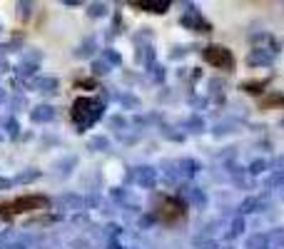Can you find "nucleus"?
I'll return each instance as SVG.
<instances>
[{
	"mask_svg": "<svg viewBox=\"0 0 284 249\" xmlns=\"http://www.w3.org/2000/svg\"><path fill=\"white\" fill-rule=\"evenodd\" d=\"M132 8H140V10H147V13H165L170 8V3L167 0H162V3H145V0H140V3H132Z\"/></svg>",
	"mask_w": 284,
	"mask_h": 249,
	"instance_id": "39448f33",
	"label": "nucleus"
},
{
	"mask_svg": "<svg viewBox=\"0 0 284 249\" xmlns=\"http://www.w3.org/2000/svg\"><path fill=\"white\" fill-rule=\"evenodd\" d=\"M97 115H100V102H95V100H90V97L75 100V105H72V120L77 125L92 122Z\"/></svg>",
	"mask_w": 284,
	"mask_h": 249,
	"instance_id": "7ed1b4c3",
	"label": "nucleus"
},
{
	"mask_svg": "<svg viewBox=\"0 0 284 249\" xmlns=\"http://www.w3.org/2000/svg\"><path fill=\"white\" fill-rule=\"evenodd\" d=\"M185 214H187V207L177 197H162L160 204H157V209H155V217L160 222H165V224H175V222L185 219Z\"/></svg>",
	"mask_w": 284,
	"mask_h": 249,
	"instance_id": "f257e3e1",
	"label": "nucleus"
},
{
	"mask_svg": "<svg viewBox=\"0 0 284 249\" xmlns=\"http://www.w3.org/2000/svg\"><path fill=\"white\" fill-rule=\"evenodd\" d=\"M202 58H205L207 65H212L217 70H232V67H234V55H232V50L224 48V45H207V48L202 50Z\"/></svg>",
	"mask_w": 284,
	"mask_h": 249,
	"instance_id": "f03ea898",
	"label": "nucleus"
},
{
	"mask_svg": "<svg viewBox=\"0 0 284 249\" xmlns=\"http://www.w3.org/2000/svg\"><path fill=\"white\" fill-rule=\"evenodd\" d=\"M279 105H284V97H279V95H274V97H267V100H262V107H279Z\"/></svg>",
	"mask_w": 284,
	"mask_h": 249,
	"instance_id": "423d86ee",
	"label": "nucleus"
},
{
	"mask_svg": "<svg viewBox=\"0 0 284 249\" xmlns=\"http://www.w3.org/2000/svg\"><path fill=\"white\" fill-rule=\"evenodd\" d=\"M262 85H267V80H262V82H244L242 90H244V92H259Z\"/></svg>",
	"mask_w": 284,
	"mask_h": 249,
	"instance_id": "0eeeda50",
	"label": "nucleus"
},
{
	"mask_svg": "<svg viewBox=\"0 0 284 249\" xmlns=\"http://www.w3.org/2000/svg\"><path fill=\"white\" fill-rule=\"evenodd\" d=\"M45 204H48L45 197H35V194H30V197H20V199L10 202L5 209L13 214V212H33V209H40V207H45Z\"/></svg>",
	"mask_w": 284,
	"mask_h": 249,
	"instance_id": "20e7f679",
	"label": "nucleus"
}]
</instances>
